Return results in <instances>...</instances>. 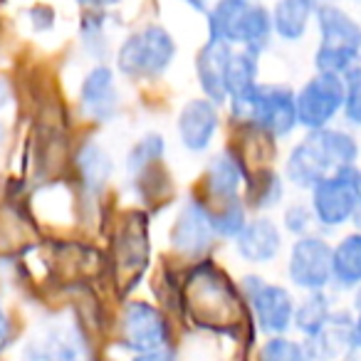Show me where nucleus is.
<instances>
[{
    "instance_id": "nucleus-1",
    "label": "nucleus",
    "mask_w": 361,
    "mask_h": 361,
    "mask_svg": "<svg viewBox=\"0 0 361 361\" xmlns=\"http://www.w3.org/2000/svg\"><path fill=\"white\" fill-rule=\"evenodd\" d=\"M356 156H359V146L354 136L346 131L329 129V126L310 131L305 139L292 146L285 161V178L292 186L312 191L326 176L346 166H354Z\"/></svg>"
},
{
    "instance_id": "nucleus-2",
    "label": "nucleus",
    "mask_w": 361,
    "mask_h": 361,
    "mask_svg": "<svg viewBox=\"0 0 361 361\" xmlns=\"http://www.w3.org/2000/svg\"><path fill=\"white\" fill-rule=\"evenodd\" d=\"M206 32L208 40L252 55H262L275 37L272 13L257 0H216L206 13Z\"/></svg>"
},
{
    "instance_id": "nucleus-3",
    "label": "nucleus",
    "mask_w": 361,
    "mask_h": 361,
    "mask_svg": "<svg viewBox=\"0 0 361 361\" xmlns=\"http://www.w3.org/2000/svg\"><path fill=\"white\" fill-rule=\"evenodd\" d=\"M231 119L238 126L255 131L267 139H285L300 126L297 119V92L287 85H255L245 94L228 99Z\"/></svg>"
},
{
    "instance_id": "nucleus-4",
    "label": "nucleus",
    "mask_w": 361,
    "mask_h": 361,
    "mask_svg": "<svg viewBox=\"0 0 361 361\" xmlns=\"http://www.w3.org/2000/svg\"><path fill=\"white\" fill-rule=\"evenodd\" d=\"M178 57V42L173 32L161 23H146L139 30L121 37L114 50V67L131 82L161 80Z\"/></svg>"
},
{
    "instance_id": "nucleus-5",
    "label": "nucleus",
    "mask_w": 361,
    "mask_h": 361,
    "mask_svg": "<svg viewBox=\"0 0 361 361\" xmlns=\"http://www.w3.org/2000/svg\"><path fill=\"white\" fill-rule=\"evenodd\" d=\"M314 18L319 27V45L314 52L317 72L344 77L354 70L361 55V25L331 3H322Z\"/></svg>"
},
{
    "instance_id": "nucleus-6",
    "label": "nucleus",
    "mask_w": 361,
    "mask_h": 361,
    "mask_svg": "<svg viewBox=\"0 0 361 361\" xmlns=\"http://www.w3.org/2000/svg\"><path fill=\"white\" fill-rule=\"evenodd\" d=\"M240 292L257 331L265 336H282L295 326L297 302L287 287L267 282L260 275H245L240 280Z\"/></svg>"
},
{
    "instance_id": "nucleus-7",
    "label": "nucleus",
    "mask_w": 361,
    "mask_h": 361,
    "mask_svg": "<svg viewBox=\"0 0 361 361\" xmlns=\"http://www.w3.org/2000/svg\"><path fill=\"white\" fill-rule=\"evenodd\" d=\"M361 203V171L346 166L312 188L310 208L322 228H339L351 221Z\"/></svg>"
},
{
    "instance_id": "nucleus-8",
    "label": "nucleus",
    "mask_w": 361,
    "mask_h": 361,
    "mask_svg": "<svg viewBox=\"0 0 361 361\" xmlns=\"http://www.w3.org/2000/svg\"><path fill=\"white\" fill-rule=\"evenodd\" d=\"M119 346L129 354L169 349L173 341V329L164 312L144 300H131L119 314Z\"/></svg>"
},
{
    "instance_id": "nucleus-9",
    "label": "nucleus",
    "mask_w": 361,
    "mask_h": 361,
    "mask_svg": "<svg viewBox=\"0 0 361 361\" xmlns=\"http://www.w3.org/2000/svg\"><path fill=\"white\" fill-rule=\"evenodd\" d=\"M334 247L324 238L302 235L292 243L287 255V277L302 292H324L329 282H334V267H331Z\"/></svg>"
},
{
    "instance_id": "nucleus-10",
    "label": "nucleus",
    "mask_w": 361,
    "mask_h": 361,
    "mask_svg": "<svg viewBox=\"0 0 361 361\" xmlns=\"http://www.w3.org/2000/svg\"><path fill=\"white\" fill-rule=\"evenodd\" d=\"M344 109V80L317 72L297 92V119L307 131L326 129Z\"/></svg>"
},
{
    "instance_id": "nucleus-11",
    "label": "nucleus",
    "mask_w": 361,
    "mask_h": 361,
    "mask_svg": "<svg viewBox=\"0 0 361 361\" xmlns=\"http://www.w3.org/2000/svg\"><path fill=\"white\" fill-rule=\"evenodd\" d=\"M171 247L183 257H203L218 240L213 231V211L203 198H186L176 211L169 233Z\"/></svg>"
},
{
    "instance_id": "nucleus-12",
    "label": "nucleus",
    "mask_w": 361,
    "mask_h": 361,
    "mask_svg": "<svg viewBox=\"0 0 361 361\" xmlns=\"http://www.w3.org/2000/svg\"><path fill=\"white\" fill-rule=\"evenodd\" d=\"M77 106L87 121L97 126L111 124L121 111V90L116 70L106 62H97L87 70L77 92Z\"/></svg>"
},
{
    "instance_id": "nucleus-13",
    "label": "nucleus",
    "mask_w": 361,
    "mask_h": 361,
    "mask_svg": "<svg viewBox=\"0 0 361 361\" xmlns=\"http://www.w3.org/2000/svg\"><path fill=\"white\" fill-rule=\"evenodd\" d=\"M20 361H92L87 341L72 322L42 324L20 346Z\"/></svg>"
},
{
    "instance_id": "nucleus-14",
    "label": "nucleus",
    "mask_w": 361,
    "mask_h": 361,
    "mask_svg": "<svg viewBox=\"0 0 361 361\" xmlns=\"http://www.w3.org/2000/svg\"><path fill=\"white\" fill-rule=\"evenodd\" d=\"M221 131V104L206 97H191L176 114V136L188 154H206Z\"/></svg>"
},
{
    "instance_id": "nucleus-15",
    "label": "nucleus",
    "mask_w": 361,
    "mask_h": 361,
    "mask_svg": "<svg viewBox=\"0 0 361 361\" xmlns=\"http://www.w3.org/2000/svg\"><path fill=\"white\" fill-rule=\"evenodd\" d=\"M247 173L243 159L235 151H218L208 159V166L203 171V186L211 201H216V206L228 201H238L243 198L247 188Z\"/></svg>"
},
{
    "instance_id": "nucleus-16",
    "label": "nucleus",
    "mask_w": 361,
    "mask_h": 361,
    "mask_svg": "<svg viewBox=\"0 0 361 361\" xmlns=\"http://www.w3.org/2000/svg\"><path fill=\"white\" fill-rule=\"evenodd\" d=\"M233 47L223 45L218 40H208L198 47L196 57H193V72H196V82L201 87V97L216 102V104H228V62L233 57Z\"/></svg>"
},
{
    "instance_id": "nucleus-17",
    "label": "nucleus",
    "mask_w": 361,
    "mask_h": 361,
    "mask_svg": "<svg viewBox=\"0 0 361 361\" xmlns=\"http://www.w3.org/2000/svg\"><path fill=\"white\" fill-rule=\"evenodd\" d=\"M235 252L247 265H267L282 250V231L270 216H255L235 238Z\"/></svg>"
},
{
    "instance_id": "nucleus-18",
    "label": "nucleus",
    "mask_w": 361,
    "mask_h": 361,
    "mask_svg": "<svg viewBox=\"0 0 361 361\" xmlns=\"http://www.w3.org/2000/svg\"><path fill=\"white\" fill-rule=\"evenodd\" d=\"M322 0H275L272 30L282 42H300L307 35L310 20L317 16Z\"/></svg>"
},
{
    "instance_id": "nucleus-19",
    "label": "nucleus",
    "mask_w": 361,
    "mask_h": 361,
    "mask_svg": "<svg viewBox=\"0 0 361 361\" xmlns=\"http://www.w3.org/2000/svg\"><path fill=\"white\" fill-rule=\"evenodd\" d=\"M77 176H80V183L90 196H99L106 188V183L114 176V161L106 154V149L99 141H85L77 151Z\"/></svg>"
},
{
    "instance_id": "nucleus-20",
    "label": "nucleus",
    "mask_w": 361,
    "mask_h": 361,
    "mask_svg": "<svg viewBox=\"0 0 361 361\" xmlns=\"http://www.w3.org/2000/svg\"><path fill=\"white\" fill-rule=\"evenodd\" d=\"M351 324L349 317L334 312L331 319L324 324V329L319 334H314L312 339H307L310 354L314 361H334L344 354L346 349H354V339H351Z\"/></svg>"
},
{
    "instance_id": "nucleus-21",
    "label": "nucleus",
    "mask_w": 361,
    "mask_h": 361,
    "mask_svg": "<svg viewBox=\"0 0 361 361\" xmlns=\"http://www.w3.org/2000/svg\"><path fill=\"white\" fill-rule=\"evenodd\" d=\"M166 156V139L159 131H149L139 141H134V146L126 154V176L134 183H146L149 176L154 173V169L159 171V166L164 164Z\"/></svg>"
},
{
    "instance_id": "nucleus-22",
    "label": "nucleus",
    "mask_w": 361,
    "mask_h": 361,
    "mask_svg": "<svg viewBox=\"0 0 361 361\" xmlns=\"http://www.w3.org/2000/svg\"><path fill=\"white\" fill-rule=\"evenodd\" d=\"M331 267L339 287H361V233H351L336 243Z\"/></svg>"
},
{
    "instance_id": "nucleus-23",
    "label": "nucleus",
    "mask_w": 361,
    "mask_h": 361,
    "mask_svg": "<svg viewBox=\"0 0 361 361\" xmlns=\"http://www.w3.org/2000/svg\"><path fill=\"white\" fill-rule=\"evenodd\" d=\"M282 196H285V180L280 178V173H275V171H260V173L250 176L243 201H245L247 208H255V211L262 213L280 206Z\"/></svg>"
},
{
    "instance_id": "nucleus-24",
    "label": "nucleus",
    "mask_w": 361,
    "mask_h": 361,
    "mask_svg": "<svg viewBox=\"0 0 361 361\" xmlns=\"http://www.w3.org/2000/svg\"><path fill=\"white\" fill-rule=\"evenodd\" d=\"M260 55H252L245 50H235L228 62V75H226V87H228V99L238 94H245L255 85H260Z\"/></svg>"
},
{
    "instance_id": "nucleus-25",
    "label": "nucleus",
    "mask_w": 361,
    "mask_h": 361,
    "mask_svg": "<svg viewBox=\"0 0 361 361\" xmlns=\"http://www.w3.org/2000/svg\"><path fill=\"white\" fill-rule=\"evenodd\" d=\"M331 314H334V312H331L329 297H326L324 292H310V295L297 305L295 326L300 334H305V339H312V336L324 329V324L331 319Z\"/></svg>"
},
{
    "instance_id": "nucleus-26",
    "label": "nucleus",
    "mask_w": 361,
    "mask_h": 361,
    "mask_svg": "<svg viewBox=\"0 0 361 361\" xmlns=\"http://www.w3.org/2000/svg\"><path fill=\"white\" fill-rule=\"evenodd\" d=\"M80 40L82 47L94 57L97 62H104V57L111 50L109 40V20H106L104 13L87 11L85 18L80 23Z\"/></svg>"
},
{
    "instance_id": "nucleus-27",
    "label": "nucleus",
    "mask_w": 361,
    "mask_h": 361,
    "mask_svg": "<svg viewBox=\"0 0 361 361\" xmlns=\"http://www.w3.org/2000/svg\"><path fill=\"white\" fill-rule=\"evenodd\" d=\"M213 211V231H216L218 240H235L243 233V228L247 226V206L243 198L238 201H228L221 206L211 208Z\"/></svg>"
},
{
    "instance_id": "nucleus-28",
    "label": "nucleus",
    "mask_w": 361,
    "mask_h": 361,
    "mask_svg": "<svg viewBox=\"0 0 361 361\" xmlns=\"http://www.w3.org/2000/svg\"><path fill=\"white\" fill-rule=\"evenodd\" d=\"M255 361H314L310 354L307 341L282 336H267L255 354Z\"/></svg>"
},
{
    "instance_id": "nucleus-29",
    "label": "nucleus",
    "mask_w": 361,
    "mask_h": 361,
    "mask_svg": "<svg viewBox=\"0 0 361 361\" xmlns=\"http://www.w3.org/2000/svg\"><path fill=\"white\" fill-rule=\"evenodd\" d=\"M344 116L349 124L361 126V67L344 75Z\"/></svg>"
},
{
    "instance_id": "nucleus-30",
    "label": "nucleus",
    "mask_w": 361,
    "mask_h": 361,
    "mask_svg": "<svg viewBox=\"0 0 361 361\" xmlns=\"http://www.w3.org/2000/svg\"><path fill=\"white\" fill-rule=\"evenodd\" d=\"M314 213H312L310 206L305 203H292V206L285 208V216H282V226L290 235H310L312 226H314Z\"/></svg>"
},
{
    "instance_id": "nucleus-31",
    "label": "nucleus",
    "mask_w": 361,
    "mask_h": 361,
    "mask_svg": "<svg viewBox=\"0 0 361 361\" xmlns=\"http://www.w3.org/2000/svg\"><path fill=\"white\" fill-rule=\"evenodd\" d=\"M16 341V322H13L8 307L0 302V354L8 351Z\"/></svg>"
},
{
    "instance_id": "nucleus-32",
    "label": "nucleus",
    "mask_w": 361,
    "mask_h": 361,
    "mask_svg": "<svg viewBox=\"0 0 361 361\" xmlns=\"http://www.w3.org/2000/svg\"><path fill=\"white\" fill-rule=\"evenodd\" d=\"M129 361H178L173 346L169 349H156V351H144V354H131Z\"/></svg>"
},
{
    "instance_id": "nucleus-33",
    "label": "nucleus",
    "mask_w": 361,
    "mask_h": 361,
    "mask_svg": "<svg viewBox=\"0 0 361 361\" xmlns=\"http://www.w3.org/2000/svg\"><path fill=\"white\" fill-rule=\"evenodd\" d=\"M82 8H87V11H97V13H106L111 11V8L121 6V3H126V0H77Z\"/></svg>"
},
{
    "instance_id": "nucleus-34",
    "label": "nucleus",
    "mask_w": 361,
    "mask_h": 361,
    "mask_svg": "<svg viewBox=\"0 0 361 361\" xmlns=\"http://www.w3.org/2000/svg\"><path fill=\"white\" fill-rule=\"evenodd\" d=\"M180 6L191 8L193 13H208L211 11V6L216 3V0H178Z\"/></svg>"
},
{
    "instance_id": "nucleus-35",
    "label": "nucleus",
    "mask_w": 361,
    "mask_h": 361,
    "mask_svg": "<svg viewBox=\"0 0 361 361\" xmlns=\"http://www.w3.org/2000/svg\"><path fill=\"white\" fill-rule=\"evenodd\" d=\"M351 339H354V349H361V310L359 317L354 319V324H351Z\"/></svg>"
},
{
    "instance_id": "nucleus-36",
    "label": "nucleus",
    "mask_w": 361,
    "mask_h": 361,
    "mask_svg": "<svg viewBox=\"0 0 361 361\" xmlns=\"http://www.w3.org/2000/svg\"><path fill=\"white\" fill-rule=\"evenodd\" d=\"M351 221H354L356 226L361 228V203H359V208H356V213H354V218H351Z\"/></svg>"
},
{
    "instance_id": "nucleus-37",
    "label": "nucleus",
    "mask_w": 361,
    "mask_h": 361,
    "mask_svg": "<svg viewBox=\"0 0 361 361\" xmlns=\"http://www.w3.org/2000/svg\"><path fill=\"white\" fill-rule=\"evenodd\" d=\"M3 136H6V121H3V114H0V144H3Z\"/></svg>"
},
{
    "instance_id": "nucleus-38",
    "label": "nucleus",
    "mask_w": 361,
    "mask_h": 361,
    "mask_svg": "<svg viewBox=\"0 0 361 361\" xmlns=\"http://www.w3.org/2000/svg\"><path fill=\"white\" fill-rule=\"evenodd\" d=\"M356 307L361 310V290H359V295H356Z\"/></svg>"
},
{
    "instance_id": "nucleus-39",
    "label": "nucleus",
    "mask_w": 361,
    "mask_h": 361,
    "mask_svg": "<svg viewBox=\"0 0 361 361\" xmlns=\"http://www.w3.org/2000/svg\"><path fill=\"white\" fill-rule=\"evenodd\" d=\"M346 361H349V359H346Z\"/></svg>"
}]
</instances>
